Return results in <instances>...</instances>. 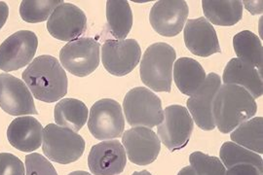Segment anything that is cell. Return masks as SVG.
Listing matches in <instances>:
<instances>
[{"label": "cell", "mask_w": 263, "mask_h": 175, "mask_svg": "<svg viewBox=\"0 0 263 175\" xmlns=\"http://www.w3.org/2000/svg\"><path fill=\"white\" fill-rule=\"evenodd\" d=\"M22 76L30 92L40 102H58L67 92L66 71L52 55H39L34 59Z\"/></svg>", "instance_id": "cell-1"}, {"label": "cell", "mask_w": 263, "mask_h": 175, "mask_svg": "<svg viewBox=\"0 0 263 175\" xmlns=\"http://www.w3.org/2000/svg\"><path fill=\"white\" fill-rule=\"evenodd\" d=\"M257 105L244 88L224 84L220 86L213 102V117L218 130L228 133L254 117Z\"/></svg>", "instance_id": "cell-2"}, {"label": "cell", "mask_w": 263, "mask_h": 175, "mask_svg": "<svg viewBox=\"0 0 263 175\" xmlns=\"http://www.w3.org/2000/svg\"><path fill=\"white\" fill-rule=\"evenodd\" d=\"M176 57L175 49L167 43L159 42L151 45L141 59V81L155 92H171Z\"/></svg>", "instance_id": "cell-3"}, {"label": "cell", "mask_w": 263, "mask_h": 175, "mask_svg": "<svg viewBox=\"0 0 263 175\" xmlns=\"http://www.w3.org/2000/svg\"><path fill=\"white\" fill-rule=\"evenodd\" d=\"M123 107L126 120L133 128L152 129L164 119L161 100L144 87H137L127 92Z\"/></svg>", "instance_id": "cell-4"}, {"label": "cell", "mask_w": 263, "mask_h": 175, "mask_svg": "<svg viewBox=\"0 0 263 175\" xmlns=\"http://www.w3.org/2000/svg\"><path fill=\"white\" fill-rule=\"evenodd\" d=\"M42 150L49 160L68 165L83 155L85 140L72 129L49 124L43 129Z\"/></svg>", "instance_id": "cell-5"}, {"label": "cell", "mask_w": 263, "mask_h": 175, "mask_svg": "<svg viewBox=\"0 0 263 175\" xmlns=\"http://www.w3.org/2000/svg\"><path fill=\"white\" fill-rule=\"evenodd\" d=\"M100 43L90 37L70 41L60 51L62 66L78 77L93 73L100 65Z\"/></svg>", "instance_id": "cell-6"}, {"label": "cell", "mask_w": 263, "mask_h": 175, "mask_svg": "<svg viewBox=\"0 0 263 175\" xmlns=\"http://www.w3.org/2000/svg\"><path fill=\"white\" fill-rule=\"evenodd\" d=\"M88 129L95 139L99 140L122 137L125 119L121 105L110 99L98 101L89 112Z\"/></svg>", "instance_id": "cell-7"}, {"label": "cell", "mask_w": 263, "mask_h": 175, "mask_svg": "<svg viewBox=\"0 0 263 175\" xmlns=\"http://www.w3.org/2000/svg\"><path fill=\"white\" fill-rule=\"evenodd\" d=\"M194 128V121L181 105H171L164 110V119L157 133L164 145L174 152L185 147Z\"/></svg>", "instance_id": "cell-8"}, {"label": "cell", "mask_w": 263, "mask_h": 175, "mask_svg": "<svg viewBox=\"0 0 263 175\" xmlns=\"http://www.w3.org/2000/svg\"><path fill=\"white\" fill-rule=\"evenodd\" d=\"M37 47V36L30 30L12 34L0 45V69L9 72L29 65Z\"/></svg>", "instance_id": "cell-9"}, {"label": "cell", "mask_w": 263, "mask_h": 175, "mask_svg": "<svg viewBox=\"0 0 263 175\" xmlns=\"http://www.w3.org/2000/svg\"><path fill=\"white\" fill-rule=\"evenodd\" d=\"M141 46L135 39H108L102 47V62L106 71L114 76L132 72L141 61Z\"/></svg>", "instance_id": "cell-10"}, {"label": "cell", "mask_w": 263, "mask_h": 175, "mask_svg": "<svg viewBox=\"0 0 263 175\" xmlns=\"http://www.w3.org/2000/svg\"><path fill=\"white\" fill-rule=\"evenodd\" d=\"M189 8L183 0H160L151 10L149 22L153 29L162 36H176L187 21Z\"/></svg>", "instance_id": "cell-11"}, {"label": "cell", "mask_w": 263, "mask_h": 175, "mask_svg": "<svg viewBox=\"0 0 263 175\" xmlns=\"http://www.w3.org/2000/svg\"><path fill=\"white\" fill-rule=\"evenodd\" d=\"M0 107L12 116L38 114L28 86L7 73L0 74Z\"/></svg>", "instance_id": "cell-12"}, {"label": "cell", "mask_w": 263, "mask_h": 175, "mask_svg": "<svg viewBox=\"0 0 263 175\" xmlns=\"http://www.w3.org/2000/svg\"><path fill=\"white\" fill-rule=\"evenodd\" d=\"M87 18L84 12L71 3L59 5L47 21L49 33L61 41H73L84 33Z\"/></svg>", "instance_id": "cell-13"}, {"label": "cell", "mask_w": 263, "mask_h": 175, "mask_svg": "<svg viewBox=\"0 0 263 175\" xmlns=\"http://www.w3.org/2000/svg\"><path fill=\"white\" fill-rule=\"evenodd\" d=\"M122 143L133 164L147 166L159 155L161 141L156 133L147 128H133L122 134Z\"/></svg>", "instance_id": "cell-14"}, {"label": "cell", "mask_w": 263, "mask_h": 175, "mask_svg": "<svg viewBox=\"0 0 263 175\" xmlns=\"http://www.w3.org/2000/svg\"><path fill=\"white\" fill-rule=\"evenodd\" d=\"M220 86V77L216 73H210L205 82L188 99L189 114L192 115L196 125L203 130L216 129L213 117V102Z\"/></svg>", "instance_id": "cell-15"}, {"label": "cell", "mask_w": 263, "mask_h": 175, "mask_svg": "<svg viewBox=\"0 0 263 175\" xmlns=\"http://www.w3.org/2000/svg\"><path fill=\"white\" fill-rule=\"evenodd\" d=\"M127 164L126 152L118 140H108L91 148L88 166L94 175H118Z\"/></svg>", "instance_id": "cell-16"}, {"label": "cell", "mask_w": 263, "mask_h": 175, "mask_svg": "<svg viewBox=\"0 0 263 175\" xmlns=\"http://www.w3.org/2000/svg\"><path fill=\"white\" fill-rule=\"evenodd\" d=\"M184 42L193 55L208 57L221 53L216 29L207 18H190L184 28Z\"/></svg>", "instance_id": "cell-17"}, {"label": "cell", "mask_w": 263, "mask_h": 175, "mask_svg": "<svg viewBox=\"0 0 263 175\" xmlns=\"http://www.w3.org/2000/svg\"><path fill=\"white\" fill-rule=\"evenodd\" d=\"M7 139L10 144L20 151L33 152L42 145L43 127L33 117H19L10 124Z\"/></svg>", "instance_id": "cell-18"}, {"label": "cell", "mask_w": 263, "mask_h": 175, "mask_svg": "<svg viewBox=\"0 0 263 175\" xmlns=\"http://www.w3.org/2000/svg\"><path fill=\"white\" fill-rule=\"evenodd\" d=\"M222 80L224 84L237 85L244 88L254 99H258L262 95V75L254 66L239 59H232L227 64Z\"/></svg>", "instance_id": "cell-19"}, {"label": "cell", "mask_w": 263, "mask_h": 175, "mask_svg": "<svg viewBox=\"0 0 263 175\" xmlns=\"http://www.w3.org/2000/svg\"><path fill=\"white\" fill-rule=\"evenodd\" d=\"M206 72L197 61L180 57L174 65V80L178 89L191 96L206 80Z\"/></svg>", "instance_id": "cell-20"}, {"label": "cell", "mask_w": 263, "mask_h": 175, "mask_svg": "<svg viewBox=\"0 0 263 175\" xmlns=\"http://www.w3.org/2000/svg\"><path fill=\"white\" fill-rule=\"evenodd\" d=\"M202 6L208 21L220 27L234 26L243 16V4L239 0H203Z\"/></svg>", "instance_id": "cell-21"}, {"label": "cell", "mask_w": 263, "mask_h": 175, "mask_svg": "<svg viewBox=\"0 0 263 175\" xmlns=\"http://www.w3.org/2000/svg\"><path fill=\"white\" fill-rule=\"evenodd\" d=\"M88 108L84 102L76 99H64L57 103L54 119L58 126L79 131L88 119Z\"/></svg>", "instance_id": "cell-22"}, {"label": "cell", "mask_w": 263, "mask_h": 175, "mask_svg": "<svg viewBox=\"0 0 263 175\" xmlns=\"http://www.w3.org/2000/svg\"><path fill=\"white\" fill-rule=\"evenodd\" d=\"M107 26L112 36L125 40L133 27V12L128 1L108 0L106 2Z\"/></svg>", "instance_id": "cell-23"}, {"label": "cell", "mask_w": 263, "mask_h": 175, "mask_svg": "<svg viewBox=\"0 0 263 175\" xmlns=\"http://www.w3.org/2000/svg\"><path fill=\"white\" fill-rule=\"evenodd\" d=\"M233 47L239 60L254 66L262 75V44L250 30H243L233 38Z\"/></svg>", "instance_id": "cell-24"}, {"label": "cell", "mask_w": 263, "mask_h": 175, "mask_svg": "<svg viewBox=\"0 0 263 175\" xmlns=\"http://www.w3.org/2000/svg\"><path fill=\"white\" fill-rule=\"evenodd\" d=\"M263 118L256 117L239 125L231 133V140L239 146L263 154Z\"/></svg>", "instance_id": "cell-25"}, {"label": "cell", "mask_w": 263, "mask_h": 175, "mask_svg": "<svg viewBox=\"0 0 263 175\" xmlns=\"http://www.w3.org/2000/svg\"><path fill=\"white\" fill-rule=\"evenodd\" d=\"M219 157V160L223 166H226V168H229L236 165L249 164L263 171L262 158L257 155V153L239 146L234 142H224L220 148Z\"/></svg>", "instance_id": "cell-26"}, {"label": "cell", "mask_w": 263, "mask_h": 175, "mask_svg": "<svg viewBox=\"0 0 263 175\" xmlns=\"http://www.w3.org/2000/svg\"><path fill=\"white\" fill-rule=\"evenodd\" d=\"M63 3L62 0H25L21 3L20 15L27 23H42L50 18L54 10Z\"/></svg>", "instance_id": "cell-27"}, {"label": "cell", "mask_w": 263, "mask_h": 175, "mask_svg": "<svg viewBox=\"0 0 263 175\" xmlns=\"http://www.w3.org/2000/svg\"><path fill=\"white\" fill-rule=\"evenodd\" d=\"M189 162L197 175H226V166L217 157L197 151L190 155Z\"/></svg>", "instance_id": "cell-28"}, {"label": "cell", "mask_w": 263, "mask_h": 175, "mask_svg": "<svg viewBox=\"0 0 263 175\" xmlns=\"http://www.w3.org/2000/svg\"><path fill=\"white\" fill-rule=\"evenodd\" d=\"M26 175H58L55 167L46 158L37 153L26 156Z\"/></svg>", "instance_id": "cell-29"}, {"label": "cell", "mask_w": 263, "mask_h": 175, "mask_svg": "<svg viewBox=\"0 0 263 175\" xmlns=\"http://www.w3.org/2000/svg\"><path fill=\"white\" fill-rule=\"evenodd\" d=\"M0 175H25L24 163L13 154L0 153Z\"/></svg>", "instance_id": "cell-30"}, {"label": "cell", "mask_w": 263, "mask_h": 175, "mask_svg": "<svg viewBox=\"0 0 263 175\" xmlns=\"http://www.w3.org/2000/svg\"><path fill=\"white\" fill-rule=\"evenodd\" d=\"M226 175H263V171L253 165L241 164L227 168Z\"/></svg>", "instance_id": "cell-31"}, {"label": "cell", "mask_w": 263, "mask_h": 175, "mask_svg": "<svg viewBox=\"0 0 263 175\" xmlns=\"http://www.w3.org/2000/svg\"><path fill=\"white\" fill-rule=\"evenodd\" d=\"M8 16H9L8 5L5 2L0 1V29L4 27Z\"/></svg>", "instance_id": "cell-32"}, {"label": "cell", "mask_w": 263, "mask_h": 175, "mask_svg": "<svg viewBox=\"0 0 263 175\" xmlns=\"http://www.w3.org/2000/svg\"><path fill=\"white\" fill-rule=\"evenodd\" d=\"M178 175H197L196 172L194 171V169L191 166H185L183 167L180 171H179Z\"/></svg>", "instance_id": "cell-33"}, {"label": "cell", "mask_w": 263, "mask_h": 175, "mask_svg": "<svg viewBox=\"0 0 263 175\" xmlns=\"http://www.w3.org/2000/svg\"><path fill=\"white\" fill-rule=\"evenodd\" d=\"M68 175H91L90 173H88V172H86V171H83V170H77V171H73V172H70Z\"/></svg>", "instance_id": "cell-34"}, {"label": "cell", "mask_w": 263, "mask_h": 175, "mask_svg": "<svg viewBox=\"0 0 263 175\" xmlns=\"http://www.w3.org/2000/svg\"><path fill=\"white\" fill-rule=\"evenodd\" d=\"M132 175H152L147 170H141V171H135Z\"/></svg>", "instance_id": "cell-35"}]
</instances>
